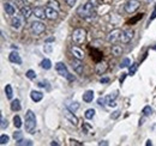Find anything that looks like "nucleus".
<instances>
[{"label":"nucleus","mask_w":156,"mask_h":146,"mask_svg":"<svg viewBox=\"0 0 156 146\" xmlns=\"http://www.w3.org/2000/svg\"><path fill=\"white\" fill-rule=\"evenodd\" d=\"M119 115H120V112H119V110H115V112L111 115V117H112V119H118V117H119Z\"/></svg>","instance_id":"44"},{"label":"nucleus","mask_w":156,"mask_h":146,"mask_svg":"<svg viewBox=\"0 0 156 146\" xmlns=\"http://www.w3.org/2000/svg\"><path fill=\"white\" fill-rule=\"evenodd\" d=\"M77 14H78L79 18H82V19H88V18H90V17H94L96 14L95 5L91 1H88L84 5H81L77 9Z\"/></svg>","instance_id":"1"},{"label":"nucleus","mask_w":156,"mask_h":146,"mask_svg":"<svg viewBox=\"0 0 156 146\" xmlns=\"http://www.w3.org/2000/svg\"><path fill=\"white\" fill-rule=\"evenodd\" d=\"M16 145H28V146H31L32 145V141L31 140H23V139H19L16 141Z\"/></svg>","instance_id":"32"},{"label":"nucleus","mask_w":156,"mask_h":146,"mask_svg":"<svg viewBox=\"0 0 156 146\" xmlns=\"http://www.w3.org/2000/svg\"><path fill=\"white\" fill-rule=\"evenodd\" d=\"M55 69H57V72L59 73V74H60L61 77L66 78L68 82H75V77H73L72 74H70V72L67 71V67H66L65 64H63V62H58V64L55 65Z\"/></svg>","instance_id":"3"},{"label":"nucleus","mask_w":156,"mask_h":146,"mask_svg":"<svg viewBox=\"0 0 156 146\" xmlns=\"http://www.w3.org/2000/svg\"><path fill=\"white\" fill-rule=\"evenodd\" d=\"M7 126H9V121H7V120H5V119L1 116V130L7 128Z\"/></svg>","instance_id":"39"},{"label":"nucleus","mask_w":156,"mask_h":146,"mask_svg":"<svg viewBox=\"0 0 156 146\" xmlns=\"http://www.w3.org/2000/svg\"><path fill=\"white\" fill-rule=\"evenodd\" d=\"M9 140H10V137H9V135H6V134H3L1 137H0V144H1V145L7 144V142H9Z\"/></svg>","instance_id":"35"},{"label":"nucleus","mask_w":156,"mask_h":146,"mask_svg":"<svg viewBox=\"0 0 156 146\" xmlns=\"http://www.w3.org/2000/svg\"><path fill=\"white\" fill-rule=\"evenodd\" d=\"M36 128V116L32 113V110H28L25 114V130L28 133L34 134Z\"/></svg>","instance_id":"2"},{"label":"nucleus","mask_w":156,"mask_h":146,"mask_svg":"<svg viewBox=\"0 0 156 146\" xmlns=\"http://www.w3.org/2000/svg\"><path fill=\"white\" fill-rule=\"evenodd\" d=\"M133 37V31L132 30H124L121 32V36H120V41L123 43H129Z\"/></svg>","instance_id":"9"},{"label":"nucleus","mask_w":156,"mask_h":146,"mask_svg":"<svg viewBox=\"0 0 156 146\" xmlns=\"http://www.w3.org/2000/svg\"><path fill=\"white\" fill-rule=\"evenodd\" d=\"M107 68H108L107 62H105V61H100V62H97L95 71H96L97 74H103V73H105V72L107 71Z\"/></svg>","instance_id":"13"},{"label":"nucleus","mask_w":156,"mask_h":146,"mask_svg":"<svg viewBox=\"0 0 156 146\" xmlns=\"http://www.w3.org/2000/svg\"><path fill=\"white\" fill-rule=\"evenodd\" d=\"M13 138H14V140L17 141V140H19V139H22V132H14L13 133Z\"/></svg>","instance_id":"40"},{"label":"nucleus","mask_w":156,"mask_h":146,"mask_svg":"<svg viewBox=\"0 0 156 146\" xmlns=\"http://www.w3.org/2000/svg\"><path fill=\"white\" fill-rule=\"evenodd\" d=\"M126 76H127V74H126V73H123V76H121V77H120V79H119V82H120V84H123V83H124V80H125V78H126Z\"/></svg>","instance_id":"48"},{"label":"nucleus","mask_w":156,"mask_h":146,"mask_svg":"<svg viewBox=\"0 0 156 146\" xmlns=\"http://www.w3.org/2000/svg\"><path fill=\"white\" fill-rule=\"evenodd\" d=\"M31 13H34V10H31V7L25 6V5L21 7V14L23 18H25V19H28V18L31 16Z\"/></svg>","instance_id":"17"},{"label":"nucleus","mask_w":156,"mask_h":146,"mask_svg":"<svg viewBox=\"0 0 156 146\" xmlns=\"http://www.w3.org/2000/svg\"><path fill=\"white\" fill-rule=\"evenodd\" d=\"M13 125H14L16 128H21V127H22V120H21V117L18 115H16L13 117Z\"/></svg>","instance_id":"28"},{"label":"nucleus","mask_w":156,"mask_h":146,"mask_svg":"<svg viewBox=\"0 0 156 146\" xmlns=\"http://www.w3.org/2000/svg\"><path fill=\"white\" fill-rule=\"evenodd\" d=\"M145 145H147V146H151V145H152V142H151V140H147V142H145Z\"/></svg>","instance_id":"50"},{"label":"nucleus","mask_w":156,"mask_h":146,"mask_svg":"<svg viewBox=\"0 0 156 146\" xmlns=\"http://www.w3.org/2000/svg\"><path fill=\"white\" fill-rule=\"evenodd\" d=\"M85 39H86V31H85L84 29L78 28V29H76V30L73 31V34H72V40H73V42H76L77 44L83 43V42L85 41Z\"/></svg>","instance_id":"4"},{"label":"nucleus","mask_w":156,"mask_h":146,"mask_svg":"<svg viewBox=\"0 0 156 146\" xmlns=\"http://www.w3.org/2000/svg\"><path fill=\"white\" fill-rule=\"evenodd\" d=\"M66 108L68 109V110H71V112H76L78 110V108H79V103L73 101V102H70V103H66Z\"/></svg>","instance_id":"21"},{"label":"nucleus","mask_w":156,"mask_h":146,"mask_svg":"<svg viewBox=\"0 0 156 146\" xmlns=\"http://www.w3.org/2000/svg\"><path fill=\"white\" fill-rule=\"evenodd\" d=\"M70 145H77V146H82L83 142H79L78 140H75V139H70Z\"/></svg>","instance_id":"41"},{"label":"nucleus","mask_w":156,"mask_h":146,"mask_svg":"<svg viewBox=\"0 0 156 146\" xmlns=\"http://www.w3.org/2000/svg\"><path fill=\"white\" fill-rule=\"evenodd\" d=\"M142 113H143V115H144V116H150V115L152 114V108H151L150 105H147V107H144V108H143Z\"/></svg>","instance_id":"29"},{"label":"nucleus","mask_w":156,"mask_h":146,"mask_svg":"<svg viewBox=\"0 0 156 146\" xmlns=\"http://www.w3.org/2000/svg\"><path fill=\"white\" fill-rule=\"evenodd\" d=\"M46 14H47V18L48 19H57V18L59 17V13L55 9L50 7V6H47L46 7Z\"/></svg>","instance_id":"10"},{"label":"nucleus","mask_w":156,"mask_h":146,"mask_svg":"<svg viewBox=\"0 0 156 146\" xmlns=\"http://www.w3.org/2000/svg\"><path fill=\"white\" fill-rule=\"evenodd\" d=\"M47 6H50V7H53L55 10H59V7H60V5H59V3L57 1V0H50V1H48Z\"/></svg>","instance_id":"33"},{"label":"nucleus","mask_w":156,"mask_h":146,"mask_svg":"<svg viewBox=\"0 0 156 146\" xmlns=\"http://www.w3.org/2000/svg\"><path fill=\"white\" fill-rule=\"evenodd\" d=\"M9 60L11 62H13V64H17V65H21L22 64V58H21V55L17 52H12L10 54V55H9Z\"/></svg>","instance_id":"14"},{"label":"nucleus","mask_w":156,"mask_h":146,"mask_svg":"<svg viewBox=\"0 0 156 146\" xmlns=\"http://www.w3.org/2000/svg\"><path fill=\"white\" fill-rule=\"evenodd\" d=\"M107 103H108V101H107V97H100V98L97 99V104H98V105L105 107Z\"/></svg>","instance_id":"36"},{"label":"nucleus","mask_w":156,"mask_h":146,"mask_svg":"<svg viewBox=\"0 0 156 146\" xmlns=\"http://www.w3.org/2000/svg\"><path fill=\"white\" fill-rule=\"evenodd\" d=\"M76 1L77 0H65V3L70 6V7H73L75 6V4H76Z\"/></svg>","instance_id":"42"},{"label":"nucleus","mask_w":156,"mask_h":146,"mask_svg":"<svg viewBox=\"0 0 156 146\" xmlns=\"http://www.w3.org/2000/svg\"><path fill=\"white\" fill-rule=\"evenodd\" d=\"M30 29H31V32H32L34 35H41L42 32H45L46 25H45L42 22H40V21H35V22L31 23Z\"/></svg>","instance_id":"5"},{"label":"nucleus","mask_w":156,"mask_h":146,"mask_svg":"<svg viewBox=\"0 0 156 146\" xmlns=\"http://www.w3.org/2000/svg\"><path fill=\"white\" fill-rule=\"evenodd\" d=\"M116 97H118V91H114V92H113V95H109V96H107V101H108V102H109V101H114Z\"/></svg>","instance_id":"38"},{"label":"nucleus","mask_w":156,"mask_h":146,"mask_svg":"<svg viewBox=\"0 0 156 146\" xmlns=\"http://www.w3.org/2000/svg\"><path fill=\"white\" fill-rule=\"evenodd\" d=\"M5 94H6V97L9 99H12V97H13V90H12L11 85H6L5 86Z\"/></svg>","instance_id":"25"},{"label":"nucleus","mask_w":156,"mask_h":146,"mask_svg":"<svg viewBox=\"0 0 156 146\" xmlns=\"http://www.w3.org/2000/svg\"><path fill=\"white\" fill-rule=\"evenodd\" d=\"M108 82H109V78H107V77L100 79V83H101V84H106V83H108Z\"/></svg>","instance_id":"47"},{"label":"nucleus","mask_w":156,"mask_h":146,"mask_svg":"<svg viewBox=\"0 0 156 146\" xmlns=\"http://www.w3.org/2000/svg\"><path fill=\"white\" fill-rule=\"evenodd\" d=\"M21 102H19V99H13L12 102H11V110H13V112H18V110H21Z\"/></svg>","instance_id":"22"},{"label":"nucleus","mask_w":156,"mask_h":146,"mask_svg":"<svg viewBox=\"0 0 156 146\" xmlns=\"http://www.w3.org/2000/svg\"><path fill=\"white\" fill-rule=\"evenodd\" d=\"M93 99H94V91L93 90H88L83 94V101L84 102L90 103V102H93Z\"/></svg>","instance_id":"19"},{"label":"nucleus","mask_w":156,"mask_h":146,"mask_svg":"<svg viewBox=\"0 0 156 146\" xmlns=\"http://www.w3.org/2000/svg\"><path fill=\"white\" fill-rule=\"evenodd\" d=\"M152 49H154V50H156V44H155V46L152 47Z\"/></svg>","instance_id":"54"},{"label":"nucleus","mask_w":156,"mask_h":146,"mask_svg":"<svg viewBox=\"0 0 156 146\" xmlns=\"http://www.w3.org/2000/svg\"><path fill=\"white\" fill-rule=\"evenodd\" d=\"M98 145H100V146H102V145H108V142H106V141H101Z\"/></svg>","instance_id":"51"},{"label":"nucleus","mask_w":156,"mask_h":146,"mask_svg":"<svg viewBox=\"0 0 156 146\" xmlns=\"http://www.w3.org/2000/svg\"><path fill=\"white\" fill-rule=\"evenodd\" d=\"M4 10H5V12L9 16H13V13H14V7L11 4H9V3H5L4 4Z\"/></svg>","instance_id":"24"},{"label":"nucleus","mask_w":156,"mask_h":146,"mask_svg":"<svg viewBox=\"0 0 156 146\" xmlns=\"http://www.w3.org/2000/svg\"><path fill=\"white\" fill-rule=\"evenodd\" d=\"M154 0H147V3H152Z\"/></svg>","instance_id":"53"},{"label":"nucleus","mask_w":156,"mask_h":146,"mask_svg":"<svg viewBox=\"0 0 156 146\" xmlns=\"http://www.w3.org/2000/svg\"><path fill=\"white\" fill-rule=\"evenodd\" d=\"M143 16H144L143 13H139V14H137V16H136L134 18H132V19H130V21H129V23H130V24H134V23H137V22L139 21V19H142V17H143Z\"/></svg>","instance_id":"34"},{"label":"nucleus","mask_w":156,"mask_h":146,"mask_svg":"<svg viewBox=\"0 0 156 146\" xmlns=\"http://www.w3.org/2000/svg\"><path fill=\"white\" fill-rule=\"evenodd\" d=\"M141 6V1L139 0H129L125 5V11L127 13H133L138 10V7Z\"/></svg>","instance_id":"6"},{"label":"nucleus","mask_w":156,"mask_h":146,"mask_svg":"<svg viewBox=\"0 0 156 146\" xmlns=\"http://www.w3.org/2000/svg\"><path fill=\"white\" fill-rule=\"evenodd\" d=\"M137 68H138V64H137V62L132 64V65L130 66V69H129V74H130V76H133L134 73H136V71H137Z\"/></svg>","instance_id":"31"},{"label":"nucleus","mask_w":156,"mask_h":146,"mask_svg":"<svg viewBox=\"0 0 156 146\" xmlns=\"http://www.w3.org/2000/svg\"><path fill=\"white\" fill-rule=\"evenodd\" d=\"M121 31L120 29H114L112 30L108 35H107V41L109 43H115L116 41H120V36H121Z\"/></svg>","instance_id":"7"},{"label":"nucleus","mask_w":156,"mask_h":146,"mask_svg":"<svg viewBox=\"0 0 156 146\" xmlns=\"http://www.w3.org/2000/svg\"><path fill=\"white\" fill-rule=\"evenodd\" d=\"M71 66H72V68H73V71L77 73V74H82L83 73V69H84V66H83V64H82V61L79 60V59H73L72 60V62H71Z\"/></svg>","instance_id":"8"},{"label":"nucleus","mask_w":156,"mask_h":146,"mask_svg":"<svg viewBox=\"0 0 156 146\" xmlns=\"http://www.w3.org/2000/svg\"><path fill=\"white\" fill-rule=\"evenodd\" d=\"M95 109H88V110L85 112V114H84V116H85V119H88V120H91L94 116H95Z\"/></svg>","instance_id":"26"},{"label":"nucleus","mask_w":156,"mask_h":146,"mask_svg":"<svg viewBox=\"0 0 156 146\" xmlns=\"http://www.w3.org/2000/svg\"><path fill=\"white\" fill-rule=\"evenodd\" d=\"M107 105L111 107V108H115V107H116V103H115V101H109V102L107 103Z\"/></svg>","instance_id":"46"},{"label":"nucleus","mask_w":156,"mask_h":146,"mask_svg":"<svg viewBox=\"0 0 156 146\" xmlns=\"http://www.w3.org/2000/svg\"><path fill=\"white\" fill-rule=\"evenodd\" d=\"M112 53H113L114 57H120L121 54H123V48H121V46H113Z\"/></svg>","instance_id":"23"},{"label":"nucleus","mask_w":156,"mask_h":146,"mask_svg":"<svg viewBox=\"0 0 156 146\" xmlns=\"http://www.w3.org/2000/svg\"><path fill=\"white\" fill-rule=\"evenodd\" d=\"M65 117L70 121L73 126H77L78 125V119L73 115V112H71V110H68V109H66L65 110Z\"/></svg>","instance_id":"11"},{"label":"nucleus","mask_w":156,"mask_h":146,"mask_svg":"<svg viewBox=\"0 0 156 146\" xmlns=\"http://www.w3.org/2000/svg\"><path fill=\"white\" fill-rule=\"evenodd\" d=\"M34 14H35V17L40 18V19H45V18H47L46 9H43V7H35L34 9Z\"/></svg>","instance_id":"15"},{"label":"nucleus","mask_w":156,"mask_h":146,"mask_svg":"<svg viewBox=\"0 0 156 146\" xmlns=\"http://www.w3.org/2000/svg\"><path fill=\"white\" fill-rule=\"evenodd\" d=\"M47 84H48L47 80H45V82H40V83H39V86H40V87H48Z\"/></svg>","instance_id":"45"},{"label":"nucleus","mask_w":156,"mask_h":146,"mask_svg":"<svg viewBox=\"0 0 156 146\" xmlns=\"http://www.w3.org/2000/svg\"><path fill=\"white\" fill-rule=\"evenodd\" d=\"M156 18V6L154 7V11H152V13H151V16H150V19H149V22H151V21H154Z\"/></svg>","instance_id":"43"},{"label":"nucleus","mask_w":156,"mask_h":146,"mask_svg":"<svg viewBox=\"0 0 156 146\" xmlns=\"http://www.w3.org/2000/svg\"><path fill=\"white\" fill-rule=\"evenodd\" d=\"M54 40H55L54 37H49V39H47V40H46V42H47V43H49V42H53Z\"/></svg>","instance_id":"49"},{"label":"nucleus","mask_w":156,"mask_h":146,"mask_svg":"<svg viewBox=\"0 0 156 146\" xmlns=\"http://www.w3.org/2000/svg\"><path fill=\"white\" fill-rule=\"evenodd\" d=\"M131 65V61H130V59L129 58H124L123 60H121V62H120V67L121 68H125V67H129Z\"/></svg>","instance_id":"30"},{"label":"nucleus","mask_w":156,"mask_h":146,"mask_svg":"<svg viewBox=\"0 0 156 146\" xmlns=\"http://www.w3.org/2000/svg\"><path fill=\"white\" fill-rule=\"evenodd\" d=\"M71 50H72V54H73V57H75L76 59H79V60H82V59L84 58V53H83V50H81L79 48H77V47H73Z\"/></svg>","instance_id":"20"},{"label":"nucleus","mask_w":156,"mask_h":146,"mask_svg":"<svg viewBox=\"0 0 156 146\" xmlns=\"http://www.w3.org/2000/svg\"><path fill=\"white\" fill-rule=\"evenodd\" d=\"M29 79H35L36 78V73H35V71H32V69H29L28 72H27V74H25Z\"/></svg>","instance_id":"37"},{"label":"nucleus","mask_w":156,"mask_h":146,"mask_svg":"<svg viewBox=\"0 0 156 146\" xmlns=\"http://www.w3.org/2000/svg\"><path fill=\"white\" fill-rule=\"evenodd\" d=\"M50 145H53V146L55 145V146H57V145H59V144H58V142H55V141H52V142H50Z\"/></svg>","instance_id":"52"},{"label":"nucleus","mask_w":156,"mask_h":146,"mask_svg":"<svg viewBox=\"0 0 156 146\" xmlns=\"http://www.w3.org/2000/svg\"><path fill=\"white\" fill-rule=\"evenodd\" d=\"M11 25H12L13 29L19 30L21 26H22V19H21V17H18V16L12 17V19H11Z\"/></svg>","instance_id":"16"},{"label":"nucleus","mask_w":156,"mask_h":146,"mask_svg":"<svg viewBox=\"0 0 156 146\" xmlns=\"http://www.w3.org/2000/svg\"><path fill=\"white\" fill-rule=\"evenodd\" d=\"M41 67L45 68V69H49V68L52 67L50 60H49V59H43V60L41 61Z\"/></svg>","instance_id":"27"},{"label":"nucleus","mask_w":156,"mask_h":146,"mask_svg":"<svg viewBox=\"0 0 156 146\" xmlns=\"http://www.w3.org/2000/svg\"><path fill=\"white\" fill-rule=\"evenodd\" d=\"M30 98H31L34 102H40V101H42V98H43V94L40 92V91L32 90L31 92H30Z\"/></svg>","instance_id":"18"},{"label":"nucleus","mask_w":156,"mask_h":146,"mask_svg":"<svg viewBox=\"0 0 156 146\" xmlns=\"http://www.w3.org/2000/svg\"><path fill=\"white\" fill-rule=\"evenodd\" d=\"M90 53H91V58H93V60H94V61L100 62V61L102 60L103 54H102V52H101V50H98L97 48H93Z\"/></svg>","instance_id":"12"}]
</instances>
